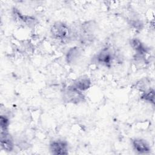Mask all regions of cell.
<instances>
[{"label": "cell", "instance_id": "obj_1", "mask_svg": "<svg viewBox=\"0 0 155 155\" xmlns=\"http://www.w3.org/2000/svg\"><path fill=\"white\" fill-rule=\"evenodd\" d=\"M96 23L93 21H88L82 24L75 31L76 37L79 39L81 44L87 45L91 44L94 39Z\"/></svg>", "mask_w": 155, "mask_h": 155}, {"label": "cell", "instance_id": "obj_2", "mask_svg": "<svg viewBox=\"0 0 155 155\" xmlns=\"http://www.w3.org/2000/svg\"><path fill=\"white\" fill-rule=\"evenodd\" d=\"M62 97L63 101L68 104L77 105L85 101V96L84 93L72 84L66 87L63 90Z\"/></svg>", "mask_w": 155, "mask_h": 155}, {"label": "cell", "instance_id": "obj_3", "mask_svg": "<svg viewBox=\"0 0 155 155\" xmlns=\"http://www.w3.org/2000/svg\"><path fill=\"white\" fill-rule=\"evenodd\" d=\"M50 34L53 38L62 42L67 41L71 38V28L62 21L54 22L50 28Z\"/></svg>", "mask_w": 155, "mask_h": 155}, {"label": "cell", "instance_id": "obj_4", "mask_svg": "<svg viewBox=\"0 0 155 155\" xmlns=\"http://www.w3.org/2000/svg\"><path fill=\"white\" fill-rule=\"evenodd\" d=\"M114 59V53L108 47L102 48L94 57V60L96 63L107 68L111 67Z\"/></svg>", "mask_w": 155, "mask_h": 155}, {"label": "cell", "instance_id": "obj_5", "mask_svg": "<svg viewBox=\"0 0 155 155\" xmlns=\"http://www.w3.org/2000/svg\"><path fill=\"white\" fill-rule=\"evenodd\" d=\"M131 47L135 51V60H144L147 54L148 53V48L138 38H133L130 42Z\"/></svg>", "mask_w": 155, "mask_h": 155}, {"label": "cell", "instance_id": "obj_6", "mask_svg": "<svg viewBox=\"0 0 155 155\" xmlns=\"http://www.w3.org/2000/svg\"><path fill=\"white\" fill-rule=\"evenodd\" d=\"M12 16L16 22L28 27H33L37 23V19L32 16L22 14L16 7L12 8Z\"/></svg>", "mask_w": 155, "mask_h": 155}, {"label": "cell", "instance_id": "obj_7", "mask_svg": "<svg viewBox=\"0 0 155 155\" xmlns=\"http://www.w3.org/2000/svg\"><path fill=\"white\" fill-rule=\"evenodd\" d=\"M49 149L53 154H67L68 153V143L64 140H55L50 142Z\"/></svg>", "mask_w": 155, "mask_h": 155}, {"label": "cell", "instance_id": "obj_8", "mask_svg": "<svg viewBox=\"0 0 155 155\" xmlns=\"http://www.w3.org/2000/svg\"><path fill=\"white\" fill-rule=\"evenodd\" d=\"M0 143L1 148L7 152H12L14 150L15 140L8 131L0 132Z\"/></svg>", "mask_w": 155, "mask_h": 155}, {"label": "cell", "instance_id": "obj_9", "mask_svg": "<svg viewBox=\"0 0 155 155\" xmlns=\"http://www.w3.org/2000/svg\"><path fill=\"white\" fill-rule=\"evenodd\" d=\"M134 150L139 154H147L151 151V147L147 141L142 138H134L131 140Z\"/></svg>", "mask_w": 155, "mask_h": 155}, {"label": "cell", "instance_id": "obj_10", "mask_svg": "<svg viewBox=\"0 0 155 155\" xmlns=\"http://www.w3.org/2000/svg\"><path fill=\"white\" fill-rule=\"evenodd\" d=\"M82 54V50L81 47L74 46L71 47L67 51L65 55V61L68 64L76 63Z\"/></svg>", "mask_w": 155, "mask_h": 155}, {"label": "cell", "instance_id": "obj_11", "mask_svg": "<svg viewBox=\"0 0 155 155\" xmlns=\"http://www.w3.org/2000/svg\"><path fill=\"white\" fill-rule=\"evenodd\" d=\"M91 80L87 75H82L76 78L73 82L74 85L79 90L84 92L88 90L91 86Z\"/></svg>", "mask_w": 155, "mask_h": 155}, {"label": "cell", "instance_id": "obj_12", "mask_svg": "<svg viewBox=\"0 0 155 155\" xmlns=\"http://www.w3.org/2000/svg\"><path fill=\"white\" fill-rule=\"evenodd\" d=\"M140 99L144 102L154 105V90L148 88L143 90L140 95Z\"/></svg>", "mask_w": 155, "mask_h": 155}, {"label": "cell", "instance_id": "obj_13", "mask_svg": "<svg viewBox=\"0 0 155 155\" xmlns=\"http://www.w3.org/2000/svg\"><path fill=\"white\" fill-rule=\"evenodd\" d=\"M10 126L9 117L5 114H1L0 116V132L8 131Z\"/></svg>", "mask_w": 155, "mask_h": 155}, {"label": "cell", "instance_id": "obj_14", "mask_svg": "<svg viewBox=\"0 0 155 155\" xmlns=\"http://www.w3.org/2000/svg\"><path fill=\"white\" fill-rule=\"evenodd\" d=\"M131 25L136 29L137 30H140L142 28V25H143V24L142 23V22L140 21H139V19H132L131 21L130 22Z\"/></svg>", "mask_w": 155, "mask_h": 155}]
</instances>
